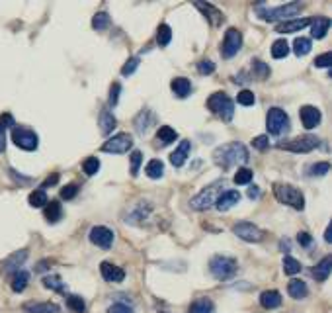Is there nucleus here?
Masks as SVG:
<instances>
[{"label": "nucleus", "mask_w": 332, "mask_h": 313, "mask_svg": "<svg viewBox=\"0 0 332 313\" xmlns=\"http://www.w3.org/2000/svg\"><path fill=\"white\" fill-rule=\"evenodd\" d=\"M213 161L221 168H231L235 165H241L248 161V149L241 141H233L227 145H221L213 151Z\"/></svg>", "instance_id": "obj_1"}, {"label": "nucleus", "mask_w": 332, "mask_h": 313, "mask_svg": "<svg viewBox=\"0 0 332 313\" xmlns=\"http://www.w3.org/2000/svg\"><path fill=\"white\" fill-rule=\"evenodd\" d=\"M207 108L213 114L221 116V120L231 122L233 120V114H235V102L225 92H215L211 94L209 100H207Z\"/></svg>", "instance_id": "obj_2"}, {"label": "nucleus", "mask_w": 332, "mask_h": 313, "mask_svg": "<svg viewBox=\"0 0 332 313\" xmlns=\"http://www.w3.org/2000/svg\"><path fill=\"white\" fill-rule=\"evenodd\" d=\"M209 270L217 280H231V278L237 274V260L231 257L217 255V257L211 258Z\"/></svg>", "instance_id": "obj_3"}, {"label": "nucleus", "mask_w": 332, "mask_h": 313, "mask_svg": "<svg viewBox=\"0 0 332 313\" xmlns=\"http://www.w3.org/2000/svg\"><path fill=\"white\" fill-rule=\"evenodd\" d=\"M274 196L278 198V202L287 203V205L295 207L299 212L305 207V198H303V194L299 192L297 188H293V186H289V184H274Z\"/></svg>", "instance_id": "obj_4"}, {"label": "nucleus", "mask_w": 332, "mask_h": 313, "mask_svg": "<svg viewBox=\"0 0 332 313\" xmlns=\"http://www.w3.org/2000/svg\"><path fill=\"white\" fill-rule=\"evenodd\" d=\"M266 128L270 135H281L289 131V116L281 108H272L266 118Z\"/></svg>", "instance_id": "obj_5"}, {"label": "nucleus", "mask_w": 332, "mask_h": 313, "mask_svg": "<svg viewBox=\"0 0 332 313\" xmlns=\"http://www.w3.org/2000/svg\"><path fill=\"white\" fill-rule=\"evenodd\" d=\"M12 141L14 145L24 151H35L37 149V133L28 128H22V126H14L12 128Z\"/></svg>", "instance_id": "obj_6"}, {"label": "nucleus", "mask_w": 332, "mask_h": 313, "mask_svg": "<svg viewBox=\"0 0 332 313\" xmlns=\"http://www.w3.org/2000/svg\"><path fill=\"white\" fill-rule=\"evenodd\" d=\"M241 45H243V36L237 28H229L225 37H223V43H221V53L225 59L235 57L241 51Z\"/></svg>", "instance_id": "obj_7"}, {"label": "nucleus", "mask_w": 332, "mask_h": 313, "mask_svg": "<svg viewBox=\"0 0 332 313\" xmlns=\"http://www.w3.org/2000/svg\"><path fill=\"white\" fill-rule=\"evenodd\" d=\"M318 139L315 135H303V137H297V139H291V141H281L280 149H285V151H291V153H309L313 149L318 147Z\"/></svg>", "instance_id": "obj_8"}, {"label": "nucleus", "mask_w": 332, "mask_h": 313, "mask_svg": "<svg viewBox=\"0 0 332 313\" xmlns=\"http://www.w3.org/2000/svg\"><path fill=\"white\" fill-rule=\"evenodd\" d=\"M299 10H301V4L291 2V4H285V6H278L274 10H260L258 12V18L266 20V22H276V20L289 18L293 14H299Z\"/></svg>", "instance_id": "obj_9"}, {"label": "nucleus", "mask_w": 332, "mask_h": 313, "mask_svg": "<svg viewBox=\"0 0 332 313\" xmlns=\"http://www.w3.org/2000/svg\"><path fill=\"white\" fill-rule=\"evenodd\" d=\"M131 147H133L131 135H127V133H118V135H114L112 139L105 141L104 145H102V151L114 153V155H122V153H127Z\"/></svg>", "instance_id": "obj_10"}, {"label": "nucleus", "mask_w": 332, "mask_h": 313, "mask_svg": "<svg viewBox=\"0 0 332 313\" xmlns=\"http://www.w3.org/2000/svg\"><path fill=\"white\" fill-rule=\"evenodd\" d=\"M233 231H235L237 237H241L243 241H248V243H258L264 237L262 231L254 223H250V221H239V223H235Z\"/></svg>", "instance_id": "obj_11"}, {"label": "nucleus", "mask_w": 332, "mask_h": 313, "mask_svg": "<svg viewBox=\"0 0 332 313\" xmlns=\"http://www.w3.org/2000/svg\"><path fill=\"white\" fill-rule=\"evenodd\" d=\"M215 192H217V184L209 186L207 190H201L197 196H193L190 205L195 212H205L211 205H215Z\"/></svg>", "instance_id": "obj_12"}, {"label": "nucleus", "mask_w": 332, "mask_h": 313, "mask_svg": "<svg viewBox=\"0 0 332 313\" xmlns=\"http://www.w3.org/2000/svg\"><path fill=\"white\" fill-rule=\"evenodd\" d=\"M88 237H90V241H92L96 247H100V249H109L112 243H114V231L104 227V225H96V227L90 229V235H88Z\"/></svg>", "instance_id": "obj_13"}, {"label": "nucleus", "mask_w": 332, "mask_h": 313, "mask_svg": "<svg viewBox=\"0 0 332 313\" xmlns=\"http://www.w3.org/2000/svg\"><path fill=\"white\" fill-rule=\"evenodd\" d=\"M299 116H301V124H303L305 129H315L320 124V118H322L320 110L316 106H309V104L299 110Z\"/></svg>", "instance_id": "obj_14"}, {"label": "nucleus", "mask_w": 332, "mask_h": 313, "mask_svg": "<svg viewBox=\"0 0 332 313\" xmlns=\"http://www.w3.org/2000/svg\"><path fill=\"white\" fill-rule=\"evenodd\" d=\"M239 202H241V192L239 190H227V192H223V194H219L215 198V207L219 212H227V210H231L233 205H237Z\"/></svg>", "instance_id": "obj_15"}, {"label": "nucleus", "mask_w": 332, "mask_h": 313, "mask_svg": "<svg viewBox=\"0 0 332 313\" xmlns=\"http://www.w3.org/2000/svg\"><path fill=\"white\" fill-rule=\"evenodd\" d=\"M26 258H28V251H26V249L18 251L14 255H10V257L4 260V264H2V272H4V274H14V272H18V270L22 268V264L26 262Z\"/></svg>", "instance_id": "obj_16"}, {"label": "nucleus", "mask_w": 332, "mask_h": 313, "mask_svg": "<svg viewBox=\"0 0 332 313\" xmlns=\"http://www.w3.org/2000/svg\"><path fill=\"white\" fill-rule=\"evenodd\" d=\"M133 124H135V131H137L139 135H145L149 129L157 124V116L151 110H143V112H139V116L135 118Z\"/></svg>", "instance_id": "obj_17"}, {"label": "nucleus", "mask_w": 332, "mask_h": 313, "mask_svg": "<svg viewBox=\"0 0 332 313\" xmlns=\"http://www.w3.org/2000/svg\"><path fill=\"white\" fill-rule=\"evenodd\" d=\"M26 313H59L61 307L57 303L51 301H30V303H24L22 307Z\"/></svg>", "instance_id": "obj_18"}, {"label": "nucleus", "mask_w": 332, "mask_h": 313, "mask_svg": "<svg viewBox=\"0 0 332 313\" xmlns=\"http://www.w3.org/2000/svg\"><path fill=\"white\" fill-rule=\"evenodd\" d=\"M313 18H295V20H287V22H281L280 26L276 28L278 34H291V32H297L303 30L307 26H311Z\"/></svg>", "instance_id": "obj_19"}, {"label": "nucleus", "mask_w": 332, "mask_h": 313, "mask_svg": "<svg viewBox=\"0 0 332 313\" xmlns=\"http://www.w3.org/2000/svg\"><path fill=\"white\" fill-rule=\"evenodd\" d=\"M100 272H102L104 280H107V282H123V278H125L123 268L112 264V262H102L100 264Z\"/></svg>", "instance_id": "obj_20"}, {"label": "nucleus", "mask_w": 332, "mask_h": 313, "mask_svg": "<svg viewBox=\"0 0 332 313\" xmlns=\"http://www.w3.org/2000/svg\"><path fill=\"white\" fill-rule=\"evenodd\" d=\"M190 151H192V143H190V141H182V143L178 145V149L170 155V163H172L176 168L184 166L186 159H188V155H190Z\"/></svg>", "instance_id": "obj_21"}, {"label": "nucleus", "mask_w": 332, "mask_h": 313, "mask_svg": "<svg viewBox=\"0 0 332 313\" xmlns=\"http://www.w3.org/2000/svg\"><path fill=\"white\" fill-rule=\"evenodd\" d=\"M170 88H172V92H174L178 98H186V96L192 94V82H190L188 78H184V76H178V78H174V80L170 82Z\"/></svg>", "instance_id": "obj_22"}, {"label": "nucleus", "mask_w": 332, "mask_h": 313, "mask_svg": "<svg viewBox=\"0 0 332 313\" xmlns=\"http://www.w3.org/2000/svg\"><path fill=\"white\" fill-rule=\"evenodd\" d=\"M260 303H262V307H266V309H276V307H280L281 305V294L280 292H276V290L262 292V295H260Z\"/></svg>", "instance_id": "obj_23"}, {"label": "nucleus", "mask_w": 332, "mask_h": 313, "mask_svg": "<svg viewBox=\"0 0 332 313\" xmlns=\"http://www.w3.org/2000/svg\"><path fill=\"white\" fill-rule=\"evenodd\" d=\"M330 268H332V258L330 257H324L315 268H313V276L318 280V282H324L326 278L330 276Z\"/></svg>", "instance_id": "obj_24"}, {"label": "nucleus", "mask_w": 332, "mask_h": 313, "mask_svg": "<svg viewBox=\"0 0 332 313\" xmlns=\"http://www.w3.org/2000/svg\"><path fill=\"white\" fill-rule=\"evenodd\" d=\"M287 294L291 295L293 299H303V297H307V294H309L307 284H305L303 280H291V282L287 284Z\"/></svg>", "instance_id": "obj_25"}, {"label": "nucleus", "mask_w": 332, "mask_h": 313, "mask_svg": "<svg viewBox=\"0 0 332 313\" xmlns=\"http://www.w3.org/2000/svg\"><path fill=\"white\" fill-rule=\"evenodd\" d=\"M311 24H313L311 36L315 37V39H322V37L328 34V30H330V20L328 18H316Z\"/></svg>", "instance_id": "obj_26"}, {"label": "nucleus", "mask_w": 332, "mask_h": 313, "mask_svg": "<svg viewBox=\"0 0 332 313\" xmlns=\"http://www.w3.org/2000/svg\"><path fill=\"white\" fill-rule=\"evenodd\" d=\"M118 126V122H116V118H114V114L109 110H102L100 114V131L104 133V135H109L112 133V129Z\"/></svg>", "instance_id": "obj_27"}, {"label": "nucleus", "mask_w": 332, "mask_h": 313, "mask_svg": "<svg viewBox=\"0 0 332 313\" xmlns=\"http://www.w3.org/2000/svg\"><path fill=\"white\" fill-rule=\"evenodd\" d=\"M195 6H197L199 10H203V14L211 20V26H217V24H221V22H223V14H221L217 8H213L211 4H201V2H195Z\"/></svg>", "instance_id": "obj_28"}, {"label": "nucleus", "mask_w": 332, "mask_h": 313, "mask_svg": "<svg viewBox=\"0 0 332 313\" xmlns=\"http://www.w3.org/2000/svg\"><path fill=\"white\" fill-rule=\"evenodd\" d=\"M28 282H30V274L26 270H18V272H14V276H12V290L18 292V294L24 292L26 286H28Z\"/></svg>", "instance_id": "obj_29"}, {"label": "nucleus", "mask_w": 332, "mask_h": 313, "mask_svg": "<svg viewBox=\"0 0 332 313\" xmlns=\"http://www.w3.org/2000/svg\"><path fill=\"white\" fill-rule=\"evenodd\" d=\"M61 214H63L61 202L51 200V202L47 203V207H45V220L49 221V223H57V221L61 220Z\"/></svg>", "instance_id": "obj_30"}, {"label": "nucleus", "mask_w": 332, "mask_h": 313, "mask_svg": "<svg viewBox=\"0 0 332 313\" xmlns=\"http://www.w3.org/2000/svg\"><path fill=\"white\" fill-rule=\"evenodd\" d=\"M176 137H178V133H176V129H172L170 126H162V128H158V131H157V139L160 141V145H170Z\"/></svg>", "instance_id": "obj_31"}, {"label": "nucleus", "mask_w": 332, "mask_h": 313, "mask_svg": "<svg viewBox=\"0 0 332 313\" xmlns=\"http://www.w3.org/2000/svg\"><path fill=\"white\" fill-rule=\"evenodd\" d=\"M145 172H147V176L149 178H160L162 174H164V163L162 161H158V159H153V161H149L147 166H145Z\"/></svg>", "instance_id": "obj_32"}, {"label": "nucleus", "mask_w": 332, "mask_h": 313, "mask_svg": "<svg viewBox=\"0 0 332 313\" xmlns=\"http://www.w3.org/2000/svg\"><path fill=\"white\" fill-rule=\"evenodd\" d=\"M170 39H172V30H170V26H168V24H160L157 30V43L160 47H166V45L170 43Z\"/></svg>", "instance_id": "obj_33"}, {"label": "nucleus", "mask_w": 332, "mask_h": 313, "mask_svg": "<svg viewBox=\"0 0 332 313\" xmlns=\"http://www.w3.org/2000/svg\"><path fill=\"white\" fill-rule=\"evenodd\" d=\"M188 313H213V301L207 299V297L197 299V301H193L192 305H190Z\"/></svg>", "instance_id": "obj_34"}, {"label": "nucleus", "mask_w": 332, "mask_h": 313, "mask_svg": "<svg viewBox=\"0 0 332 313\" xmlns=\"http://www.w3.org/2000/svg\"><path fill=\"white\" fill-rule=\"evenodd\" d=\"M287 55H289V43L285 39L274 41V45H272V57L274 59H285Z\"/></svg>", "instance_id": "obj_35"}, {"label": "nucleus", "mask_w": 332, "mask_h": 313, "mask_svg": "<svg viewBox=\"0 0 332 313\" xmlns=\"http://www.w3.org/2000/svg\"><path fill=\"white\" fill-rule=\"evenodd\" d=\"M311 39L309 37H297L295 39V43H293V51H295V55L297 57H305L309 51H311Z\"/></svg>", "instance_id": "obj_36"}, {"label": "nucleus", "mask_w": 332, "mask_h": 313, "mask_svg": "<svg viewBox=\"0 0 332 313\" xmlns=\"http://www.w3.org/2000/svg\"><path fill=\"white\" fill-rule=\"evenodd\" d=\"M43 286L49 288V290H55V292H61V294H65V290H67V286L63 284V280L59 276H55V274L43 278Z\"/></svg>", "instance_id": "obj_37"}, {"label": "nucleus", "mask_w": 332, "mask_h": 313, "mask_svg": "<svg viewBox=\"0 0 332 313\" xmlns=\"http://www.w3.org/2000/svg\"><path fill=\"white\" fill-rule=\"evenodd\" d=\"M283 272L287 274V276H295L301 272V264H299L297 258L293 257H285L283 258Z\"/></svg>", "instance_id": "obj_38"}, {"label": "nucleus", "mask_w": 332, "mask_h": 313, "mask_svg": "<svg viewBox=\"0 0 332 313\" xmlns=\"http://www.w3.org/2000/svg\"><path fill=\"white\" fill-rule=\"evenodd\" d=\"M107 26H109V16H107V12H98V14L92 18V28H94L96 32H104V30H107Z\"/></svg>", "instance_id": "obj_39"}, {"label": "nucleus", "mask_w": 332, "mask_h": 313, "mask_svg": "<svg viewBox=\"0 0 332 313\" xmlns=\"http://www.w3.org/2000/svg\"><path fill=\"white\" fill-rule=\"evenodd\" d=\"M67 305H69V309H72L74 313L86 311V303H84V299H82L80 295H69V297H67Z\"/></svg>", "instance_id": "obj_40"}, {"label": "nucleus", "mask_w": 332, "mask_h": 313, "mask_svg": "<svg viewBox=\"0 0 332 313\" xmlns=\"http://www.w3.org/2000/svg\"><path fill=\"white\" fill-rule=\"evenodd\" d=\"M28 200H30V205H32V207H43L45 203L49 202V200H47V194H45L43 190H34V192L30 194Z\"/></svg>", "instance_id": "obj_41"}, {"label": "nucleus", "mask_w": 332, "mask_h": 313, "mask_svg": "<svg viewBox=\"0 0 332 313\" xmlns=\"http://www.w3.org/2000/svg\"><path fill=\"white\" fill-rule=\"evenodd\" d=\"M252 176H254V172H252L250 168H239L233 180H235V184L243 186V184H248V182H252Z\"/></svg>", "instance_id": "obj_42"}, {"label": "nucleus", "mask_w": 332, "mask_h": 313, "mask_svg": "<svg viewBox=\"0 0 332 313\" xmlns=\"http://www.w3.org/2000/svg\"><path fill=\"white\" fill-rule=\"evenodd\" d=\"M98 168H100V161H98L96 157H88L86 161L82 163V170L86 172L88 176H92V174H96V172H98Z\"/></svg>", "instance_id": "obj_43"}, {"label": "nucleus", "mask_w": 332, "mask_h": 313, "mask_svg": "<svg viewBox=\"0 0 332 313\" xmlns=\"http://www.w3.org/2000/svg\"><path fill=\"white\" fill-rule=\"evenodd\" d=\"M237 102H239L241 106H252V104L256 102L254 92H252V90H241L239 96H237Z\"/></svg>", "instance_id": "obj_44"}, {"label": "nucleus", "mask_w": 332, "mask_h": 313, "mask_svg": "<svg viewBox=\"0 0 332 313\" xmlns=\"http://www.w3.org/2000/svg\"><path fill=\"white\" fill-rule=\"evenodd\" d=\"M137 67H139V57H131L122 67V74L123 76H129V74H133L137 71Z\"/></svg>", "instance_id": "obj_45"}, {"label": "nucleus", "mask_w": 332, "mask_h": 313, "mask_svg": "<svg viewBox=\"0 0 332 313\" xmlns=\"http://www.w3.org/2000/svg\"><path fill=\"white\" fill-rule=\"evenodd\" d=\"M328 170H330V165H328V163H316V165H313L309 168V174H311V176H324Z\"/></svg>", "instance_id": "obj_46"}, {"label": "nucleus", "mask_w": 332, "mask_h": 313, "mask_svg": "<svg viewBox=\"0 0 332 313\" xmlns=\"http://www.w3.org/2000/svg\"><path fill=\"white\" fill-rule=\"evenodd\" d=\"M141 161H143V153H141V151H133V153H131V174H133V176L139 174Z\"/></svg>", "instance_id": "obj_47"}, {"label": "nucleus", "mask_w": 332, "mask_h": 313, "mask_svg": "<svg viewBox=\"0 0 332 313\" xmlns=\"http://www.w3.org/2000/svg\"><path fill=\"white\" fill-rule=\"evenodd\" d=\"M252 69H254V73H256L258 78H266L270 74V67L266 63H262V61H254L252 63Z\"/></svg>", "instance_id": "obj_48"}, {"label": "nucleus", "mask_w": 332, "mask_h": 313, "mask_svg": "<svg viewBox=\"0 0 332 313\" xmlns=\"http://www.w3.org/2000/svg\"><path fill=\"white\" fill-rule=\"evenodd\" d=\"M78 194V186L76 184H67L65 188H61V198L63 200H72Z\"/></svg>", "instance_id": "obj_49"}, {"label": "nucleus", "mask_w": 332, "mask_h": 313, "mask_svg": "<svg viewBox=\"0 0 332 313\" xmlns=\"http://www.w3.org/2000/svg\"><path fill=\"white\" fill-rule=\"evenodd\" d=\"M120 92H122V86H120V82H114L112 84V88H109V106L114 108L116 104H118V98H120Z\"/></svg>", "instance_id": "obj_50"}, {"label": "nucleus", "mask_w": 332, "mask_h": 313, "mask_svg": "<svg viewBox=\"0 0 332 313\" xmlns=\"http://www.w3.org/2000/svg\"><path fill=\"white\" fill-rule=\"evenodd\" d=\"M213 71H215V65H213L211 61H207V59L197 63V73L199 74H211Z\"/></svg>", "instance_id": "obj_51"}, {"label": "nucleus", "mask_w": 332, "mask_h": 313, "mask_svg": "<svg viewBox=\"0 0 332 313\" xmlns=\"http://www.w3.org/2000/svg\"><path fill=\"white\" fill-rule=\"evenodd\" d=\"M107 313H133V307L131 305H127V303H122V301H118V303H114Z\"/></svg>", "instance_id": "obj_52"}, {"label": "nucleus", "mask_w": 332, "mask_h": 313, "mask_svg": "<svg viewBox=\"0 0 332 313\" xmlns=\"http://www.w3.org/2000/svg\"><path fill=\"white\" fill-rule=\"evenodd\" d=\"M252 147H256L258 151H264V149L270 147V139L266 135H258L256 139H252Z\"/></svg>", "instance_id": "obj_53"}, {"label": "nucleus", "mask_w": 332, "mask_h": 313, "mask_svg": "<svg viewBox=\"0 0 332 313\" xmlns=\"http://www.w3.org/2000/svg\"><path fill=\"white\" fill-rule=\"evenodd\" d=\"M332 65V55L330 53H322L315 59V67H330Z\"/></svg>", "instance_id": "obj_54"}, {"label": "nucleus", "mask_w": 332, "mask_h": 313, "mask_svg": "<svg viewBox=\"0 0 332 313\" xmlns=\"http://www.w3.org/2000/svg\"><path fill=\"white\" fill-rule=\"evenodd\" d=\"M10 126H14V118H12L10 114H4V116H0V128L6 129V128H10Z\"/></svg>", "instance_id": "obj_55"}, {"label": "nucleus", "mask_w": 332, "mask_h": 313, "mask_svg": "<svg viewBox=\"0 0 332 313\" xmlns=\"http://www.w3.org/2000/svg\"><path fill=\"white\" fill-rule=\"evenodd\" d=\"M299 243H301L303 247H309V245L313 243V239H311V235H309V233L301 231V233H299Z\"/></svg>", "instance_id": "obj_56"}, {"label": "nucleus", "mask_w": 332, "mask_h": 313, "mask_svg": "<svg viewBox=\"0 0 332 313\" xmlns=\"http://www.w3.org/2000/svg\"><path fill=\"white\" fill-rule=\"evenodd\" d=\"M57 182H59V174H57V172H53L51 176H49V178L43 182V188H51V186H55Z\"/></svg>", "instance_id": "obj_57"}, {"label": "nucleus", "mask_w": 332, "mask_h": 313, "mask_svg": "<svg viewBox=\"0 0 332 313\" xmlns=\"http://www.w3.org/2000/svg\"><path fill=\"white\" fill-rule=\"evenodd\" d=\"M258 196H260L258 186H250V188H248V198H250V200H256Z\"/></svg>", "instance_id": "obj_58"}, {"label": "nucleus", "mask_w": 332, "mask_h": 313, "mask_svg": "<svg viewBox=\"0 0 332 313\" xmlns=\"http://www.w3.org/2000/svg\"><path fill=\"white\" fill-rule=\"evenodd\" d=\"M6 149V129L0 128V153H4Z\"/></svg>", "instance_id": "obj_59"}, {"label": "nucleus", "mask_w": 332, "mask_h": 313, "mask_svg": "<svg viewBox=\"0 0 332 313\" xmlns=\"http://www.w3.org/2000/svg\"><path fill=\"white\" fill-rule=\"evenodd\" d=\"M324 241H326V243H332V223L326 227V231H324Z\"/></svg>", "instance_id": "obj_60"}]
</instances>
